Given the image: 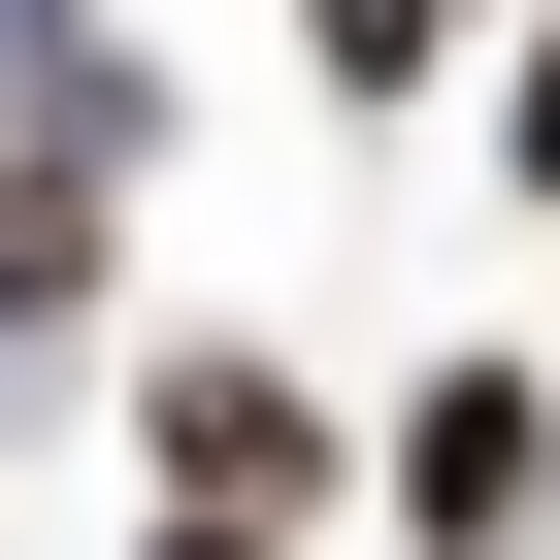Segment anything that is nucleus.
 Here are the masks:
<instances>
[{"label":"nucleus","instance_id":"f03ea898","mask_svg":"<svg viewBox=\"0 0 560 560\" xmlns=\"http://www.w3.org/2000/svg\"><path fill=\"white\" fill-rule=\"evenodd\" d=\"M527 462H560V429H527V396H494V363H462V396H429V429H396V494H429V527H462V560H494V527H527Z\"/></svg>","mask_w":560,"mask_h":560},{"label":"nucleus","instance_id":"f257e3e1","mask_svg":"<svg viewBox=\"0 0 560 560\" xmlns=\"http://www.w3.org/2000/svg\"><path fill=\"white\" fill-rule=\"evenodd\" d=\"M298 462H330V429L264 396V363H165V494H198V527H264V494H298Z\"/></svg>","mask_w":560,"mask_h":560},{"label":"nucleus","instance_id":"7ed1b4c3","mask_svg":"<svg viewBox=\"0 0 560 560\" xmlns=\"http://www.w3.org/2000/svg\"><path fill=\"white\" fill-rule=\"evenodd\" d=\"M527 165H560V67H527Z\"/></svg>","mask_w":560,"mask_h":560}]
</instances>
